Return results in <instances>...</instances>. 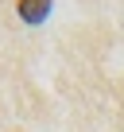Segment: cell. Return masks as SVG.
I'll return each mask as SVG.
<instances>
[{"label":"cell","instance_id":"6da1fadb","mask_svg":"<svg viewBox=\"0 0 124 132\" xmlns=\"http://www.w3.org/2000/svg\"><path fill=\"white\" fill-rule=\"evenodd\" d=\"M20 16L23 23H43L50 16V0H20Z\"/></svg>","mask_w":124,"mask_h":132}]
</instances>
